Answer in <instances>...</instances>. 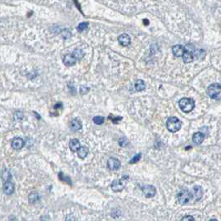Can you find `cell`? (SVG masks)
<instances>
[{
  "label": "cell",
  "instance_id": "obj_9",
  "mask_svg": "<svg viewBox=\"0 0 221 221\" xmlns=\"http://www.w3.org/2000/svg\"><path fill=\"white\" fill-rule=\"evenodd\" d=\"M107 167L111 171H117L121 167L120 160L115 157H111L107 161Z\"/></svg>",
  "mask_w": 221,
  "mask_h": 221
},
{
  "label": "cell",
  "instance_id": "obj_6",
  "mask_svg": "<svg viewBox=\"0 0 221 221\" xmlns=\"http://www.w3.org/2000/svg\"><path fill=\"white\" fill-rule=\"evenodd\" d=\"M177 201L180 205H186L192 199V194L190 191L186 189H183L177 194Z\"/></svg>",
  "mask_w": 221,
  "mask_h": 221
},
{
  "label": "cell",
  "instance_id": "obj_31",
  "mask_svg": "<svg viewBox=\"0 0 221 221\" xmlns=\"http://www.w3.org/2000/svg\"><path fill=\"white\" fill-rule=\"evenodd\" d=\"M210 221H218L217 219H210Z\"/></svg>",
  "mask_w": 221,
  "mask_h": 221
},
{
  "label": "cell",
  "instance_id": "obj_12",
  "mask_svg": "<svg viewBox=\"0 0 221 221\" xmlns=\"http://www.w3.org/2000/svg\"><path fill=\"white\" fill-rule=\"evenodd\" d=\"M24 147L23 140L20 137H15L12 141V147L14 150H20Z\"/></svg>",
  "mask_w": 221,
  "mask_h": 221
},
{
  "label": "cell",
  "instance_id": "obj_29",
  "mask_svg": "<svg viewBox=\"0 0 221 221\" xmlns=\"http://www.w3.org/2000/svg\"><path fill=\"white\" fill-rule=\"evenodd\" d=\"M121 119H122V118H121V117H114V118H113V119H112V118L111 120L112 121V122L117 123V121H119L121 120Z\"/></svg>",
  "mask_w": 221,
  "mask_h": 221
},
{
  "label": "cell",
  "instance_id": "obj_5",
  "mask_svg": "<svg viewBox=\"0 0 221 221\" xmlns=\"http://www.w3.org/2000/svg\"><path fill=\"white\" fill-rule=\"evenodd\" d=\"M128 179H129V176H124L123 177L119 179V180H116V181H113L112 185H111L112 190L115 192L121 191V190L125 188V185L127 183Z\"/></svg>",
  "mask_w": 221,
  "mask_h": 221
},
{
  "label": "cell",
  "instance_id": "obj_8",
  "mask_svg": "<svg viewBox=\"0 0 221 221\" xmlns=\"http://www.w3.org/2000/svg\"><path fill=\"white\" fill-rule=\"evenodd\" d=\"M141 190L144 193L145 196L147 198H151L155 196L156 193V189L153 185H144L141 187Z\"/></svg>",
  "mask_w": 221,
  "mask_h": 221
},
{
  "label": "cell",
  "instance_id": "obj_14",
  "mask_svg": "<svg viewBox=\"0 0 221 221\" xmlns=\"http://www.w3.org/2000/svg\"><path fill=\"white\" fill-rule=\"evenodd\" d=\"M182 59H183V62L185 63H190L194 60V55L190 51L185 49L184 53L182 55Z\"/></svg>",
  "mask_w": 221,
  "mask_h": 221
},
{
  "label": "cell",
  "instance_id": "obj_25",
  "mask_svg": "<svg viewBox=\"0 0 221 221\" xmlns=\"http://www.w3.org/2000/svg\"><path fill=\"white\" fill-rule=\"evenodd\" d=\"M181 221H195L194 218L191 215H185L181 219Z\"/></svg>",
  "mask_w": 221,
  "mask_h": 221
},
{
  "label": "cell",
  "instance_id": "obj_16",
  "mask_svg": "<svg viewBox=\"0 0 221 221\" xmlns=\"http://www.w3.org/2000/svg\"><path fill=\"white\" fill-rule=\"evenodd\" d=\"M185 48L181 45H176L172 48V52H173L174 55L177 57H182L183 53H184Z\"/></svg>",
  "mask_w": 221,
  "mask_h": 221
},
{
  "label": "cell",
  "instance_id": "obj_24",
  "mask_svg": "<svg viewBox=\"0 0 221 221\" xmlns=\"http://www.w3.org/2000/svg\"><path fill=\"white\" fill-rule=\"evenodd\" d=\"M141 154L136 155H135V156H134V157L132 158L131 160H130V164H134V163L138 162L139 160H141Z\"/></svg>",
  "mask_w": 221,
  "mask_h": 221
},
{
  "label": "cell",
  "instance_id": "obj_1",
  "mask_svg": "<svg viewBox=\"0 0 221 221\" xmlns=\"http://www.w3.org/2000/svg\"><path fill=\"white\" fill-rule=\"evenodd\" d=\"M83 55L84 53L81 49H76L72 53L65 55V57H63V63L67 67L73 66L77 63V60H80L83 57Z\"/></svg>",
  "mask_w": 221,
  "mask_h": 221
},
{
  "label": "cell",
  "instance_id": "obj_2",
  "mask_svg": "<svg viewBox=\"0 0 221 221\" xmlns=\"http://www.w3.org/2000/svg\"><path fill=\"white\" fill-rule=\"evenodd\" d=\"M179 106H180V108L182 112L188 113V112H190L192 110L194 109L195 103H194V101L193 99L184 97V98L180 100Z\"/></svg>",
  "mask_w": 221,
  "mask_h": 221
},
{
  "label": "cell",
  "instance_id": "obj_28",
  "mask_svg": "<svg viewBox=\"0 0 221 221\" xmlns=\"http://www.w3.org/2000/svg\"><path fill=\"white\" fill-rule=\"evenodd\" d=\"M88 91H89V88L88 87H86L84 86H82V87H81V92H82V94L87 93Z\"/></svg>",
  "mask_w": 221,
  "mask_h": 221
},
{
  "label": "cell",
  "instance_id": "obj_7",
  "mask_svg": "<svg viewBox=\"0 0 221 221\" xmlns=\"http://www.w3.org/2000/svg\"><path fill=\"white\" fill-rule=\"evenodd\" d=\"M192 198L194 199L195 201L200 200L202 198L203 194H204V190H203L202 187L200 185H194L192 189Z\"/></svg>",
  "mask_w": 221,
  "mask_h": 221
},
{
  "label": "cell",
  "instance_id": "obj_21",
  "mask_svg": "<svg viewBox=\"0 0 221 221\" xmlns=\"http://www.w3.org/2000/svg\"><path fill=\"white\" fill-rule=\"evenodd\" d=\"M2 179H3L5 182H7V181H10V180L12 179V176H11L10 172H9L8 170H5V171L2 173Z\"/></svg>",
  "mask_w": 221,
  "mask_h": 221
},
{
  "label": "cell",
  "instance_id": "obj_19",
  "mask_svg": "<svg viewBox=\"0 0 221 221\" xmlns=\"http://www.w3.org/2000/svg\"><path fill=\"white\" fill-rule=\"evenodd\" d=\"M134 87H135V90H136V91H143L145 88H146V84H145L144 81L137 80L136 83H135Z\"/></svg>",
  "mask_w": 221,
  "mask_h": 221
},
{
  "label": "cell",
  "instance_id": "obj_17",
  "mask_svg": "<svg viewBox=\"0 0 221 221\" xmlns=\"http://www.w3.org/2000/svg\"><path fill=\"white\" fill-rule=\"evenodd\" d=\"M82 122L80 121V120L78 119H73V120L71 121V129L72 131H79L82 129Z\"/></svg>",
  "mask_w": 221,
  "mask_h": 221
},
{
  "label": "cell",
  "instance_id": "obj_27",
  "mask_svg": "<svg viewBox=\"0 0 221 221\" xmlns=\"http://www.w3.org/2000/svg\"><path fill=\"white\" fill-rule=\"evenodd\" d=\"M66 221H76V218L72 215H68L66 218Z\"/></svg>",
  "mask_w": 221,
  "mask_h": 221
},
{
  "label": "cell",
  "instance_id": "obj_23",
  "mask_svg": "<svg viewBox=\"0 0 221 221\" xmlns=\"http://www.w3.org/2000/svg\"><path fill=\"white\" fill-rule=\"evenodd\" d=\"M88 27V23H87V22H83V23H81L79 25H78V27L77 28V29L78 32H83L84 30H86L87 28Z\"/></svg>",
  "mask_w": 221,
  "mask_h": 221
},
{
  "label": "cell",
  "instance_id": "obj_11",
  "mask_svg": "<svg viewBox=\"0 0 221 221\" xmlns=\"http://www.w3.org/2000/svg\"><path fill=\"white\" fill-rule=\"evenodd\" d=\"M205 140V135L202 133V132H196L193 135V137H192V141L194 142V145L196 146H199L202 143L203 141Z\"/></svg>",
  "mask_w": 221,
  "mask_h": 221
},
{
  "label": "cell",
  "instance_id": "obj_30",
  "mask_svg": "<svg viewBox=\"0 0 221 221\" xmlns=\"http://www.w3.org/2000/svg\"><path fill=\"white\" fill-rule=\"evenodd\" d=\"M144 23L145 25H148V24H149V21H148L147 19H144Z\"/></svg>",
  "mask_w": 221,
  "mask_h": 221
},
{
  "label": "cell",
  "instance_id": "obj_20",
  "mask_svg": "<svg viewBox=\"0 0 221 221\" xmlns=\"http://www.w3.org/2000/svg\"><path fill=\"white\" fill-rule=\"evenodd\" d=\"M38 200H39V195L37 192H32L28 196V200L31 204H35L38 201Z\"/></svg>",
  "mask_w": 221,
  "mask_h": 221
},
{
  "label": "cell",
  "instance_id": "obj_22",
  "mask_svg": "<svg viewBox=\"0 0 221 221\" xmlns=\"http://www.w3.org/2000/svg\"><path fill=\"white\" fill-rule=\"evenodd\" d=\"M104 121H105V118L103 117L96 116V117H93V122L96 125H101V124H103Z\"/></svg>",
  "mask_w": 221,
  "mask_h": 221
},
{
  "label": "cell",
  "instance_id": "obj_15",
  "mask_svg": "<svg viewBox=\"0 0 221 221\" xmlns=\"http://www.w3.org/2000/svg\"><path fill=\"white\" fill-rule=\"evenodd\" d=\"M69 147L70 150H71L72 152L77 151L78 150L80 149L81 147L80 141H78L77 139H72L69 142Z\"/></svg>",
  "mask_w": 221,
  "mask_h": 221
},
{
  "label": "cell",
  "instance_id": "obj_26",
  "mask_svg": "<svg viewBox=\"0 0 221 221\" xmlns=\"http://www.w3.org/2000/svg\"><path fill=\"white\" fill-rule=\"evenodd\" d=\"M127 144H128L127 139L121 138L119 140V145H120L121 147H125Z\"/></svg>",
  "mask_w": 221,
  "mask_h": 221
},
{
  "label": "cell",
  "instance_id": "obj_3",
  "mask_svg": "<svg viewBox=\"0 0 221 221\" xmlns=\"http://www.w3.org/2000/svg\"><path fill=\"white\" fill-rule=\"evenodd\" d=\"M207 94L209 96L215 100L221 99V85L219 83L211 84L207 89Z\"/></svg>",
  "mask_w": 221,
  "mask_h": 221
},
{
  "label": "cell",
  "instance_id": "obj_4",
  "mask_svg": "<svg viewBox=\"0 0 221 221\" xmlns=\"http://www.w3.org/2000/svg\"><path fill=\"white\" fill-rule=\"evenodd\" d=\"M166 127L168 131H171L172 133L177 132L181 128V121L176 117H171L168 118L166 121Z\"/></svg>",
  "mask_w": 221,
  "mask_h": 221
},
{
  "label": "cell",
  "instance_id": "obj_10",
  "mask_svg": "<svg viewBox=\"0 0 221 221\" xmlns=\"http://www.w3.org/2000/svg\"><path fill=\"white\" fill-rule=\"evenodd\" d=\"M118 42L121 46L126 47V46L131 44V37L128 34H125V33L121 34L118 37Z\"/></svg>",
  "mask_w": 221,
  "mask_h": 221
},
{
  "label": "cell",
  "instance_id": "obj_18",
  "mask_svg": "<svg viewBox=\"0 0 221 221\" xmlns=\"http://www.w3.org/2000/svg\"><path fill=\"white\" fill-rule=\"evenodd\" d=\"M89 153V150L87 147H81L80 149L77 151V155H78V157H80L81 159H84L87 157V155Z\"/></svg>",
  "mask_w": 221,
  "mask_h": 221
},
{
  "label": "cell",
  "instance_id": "obj_13",
  "mask_svg": "<svg viewBox=\"0 0 221 221\" xmlns=\"http://www.w3.org/2000/svg\"><path fill=\"white\" fill-rule=\"evenodd\" d=\"M3 192L6 194H12L14 192V185L11 181H7L4 182L3 186Z\"/></svg>",
  "mask_w": 221,
  "mask_h": 221
}]
</instances>
